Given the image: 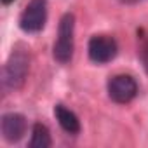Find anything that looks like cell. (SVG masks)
Instances as JSON below:
<instances>
[{
    "mask_svg": "<svg viewBox=\"0 0 148 148\" xmlns=\"http://www.w3.org/2000/svg\"><path fill=\"white\" fill-rule=\"evenodd\" d=\"M52 145V139H51V132L47 129V125L37 122L32 129V139L28 143L30 148H49Z\"/></svg>",
    "mask_w": 148,
    "mask_h": 148,
    "instance_id": "ba28073f",
    "label": "cell"
},
{
    "mask_svg": "<svg viewBox=\"0 0 148 148\" xmlns=\"http://www.w3.org/2000/svg\"><path fill=\"white\" fill-rule=\"evenodd\" d=\"M54 117H56L58 124L61 125V129L64 132H68V134H79L80 132V120H79V117L70 108H66L64 105H56L54 106Z\"/></svg>",
    "mask_w": 148,
    "mask_h": 148,
    "instance_id": "52a82bcc",
    "label": "cell"
},
{
    "mask_svg": "<svg viewBox=\"0 0 148 148\" xmlns=\"http://www.w3.org/2000/svg\"><path fill=\"white\" fill-rule=\"evenodd\" d=\"M122 2H125V4H136V2H139V0H122Z\"/></svg>",
    "mask_w": 148,
    "mask_h": 148,
    "instance_id": "30bf717a",
    "label": "cell"
},
{
    "mask_svg": "<svg viewBox=\"0 0 148 148\" xmlns=\"http://www.w3.org/2000/svg\"><path fill=\"white\" fill-rule=\"evenodd\" d=\"M2 2H4V4L7 5V4H11V2H14V0H2Z\"/></svg>",
    "mask_w": 148,
    "mask_h": 148,
    "instance_id": "8fae6325",
    "label": "cell"
},
{
    "mask_svg": "<svg viewBox=\"0 0 148 148\" xmlns=\"http://www.w3.org/2000/svg\"><path fill=\"white\" fill-rule=\"evenodd\" d=\"M75 51V16L71 12L63 14L58 26V38L52 47V56L58 63L68 64Z\"/></svg>",
    "mask_w": 148,
    "mask_h": 148,
    "instance_id": "7a4b0ae2",
    "label": "cell"
},
{
    "mask_svg": "<svg viewBox=\"0 0 148 148\" xmlns=\"http://www.w3.org/2000/svg\"><path fill=\"white\" fill-rule=\"evenodd\" d=\"M26 127H28V122L23 113L9 112V113H4L2 119H0V132H2V138L7 143H18L25 136Z\"/></svg>",
    "mask_w": 148,
    "mask_h": 148,
    "instance_id": "8992f818",
    "label": "cell"
},
{
    "mask_svg": "<svg viewBox=\"0 0 148 148\" xmlns=\"http://www.w3.org/2000/svg\"><path fill=\"white\" fill-rule=\"evenodd\" d=\"M106 91H108V96L112 101H115L119 105H127L138 96V82L131 75L120 73V75L110 77V80L106 84Z\"/></svg>",
    "mask_w": 148,
    "mask_h": 148,
    "instance_id": "277c9868",
    "label": "cell"
},
{
    "mask_svg": "<svg viewBox=\"0 0 148 148\" xmlns=\"http://www.w3.org/2000/svg\"><path fill=\"white\" fill-rule=\"evenodd\" d=\"M117 52H119V45H117L115 38H112L108 35H94V37H91V40L87 44L89 59L96 64H106V63L113 61Z\"/></svg>",
    "mask_w": 148,
    "mask_h": 148,
    "instance_id": "5b68a950",
    "label": "cell"
},
{
    "mask_svg": "<svg viewBox=\"0 0 148 148\" xmlns=\"http://www.w3.org/2000/svg\"><path fill=\"white\" fill-rule=\"evenodd\" d=\"M139 59H141V63H143V68H145V71L148 73V40L141 45V49H139Z\"/></svg>",
    "mask_w": 148,
    "mask_h": 148,
    "instance_id": "9c48e42d",
    "label": "cell"
},
{
    "mask_svg": "<svg viewBox=\"0 0 148 148\" xmlns=\"http://www.w3.org/2000/svg\"><path fill=\"white\" fill-rule=\"evenodd\" d=\"M47 23V0H30L19 16V28L25 33H38Z\"/></svg>",
    "mask_w": 148,
    "mask_h": 148,
    "instance_id": "3957f363",
    "label": "cell"
},
{
    "mask_svg": "<svg viewBox=\"0 0 148 148\" xmlns=\"http://www.w3.org/2000/svg\"><path fill=\"white\" fill-rule=\"evenodd\" d=\"M30 71V54L23 47L12 49L9 54L5 64H4V73H2V86L5 91H18L25 86L26 77Z\"/></svg>",
    "mask_w": 148,
    "mask_h": 148,
    "instance_id": "6da1fadb",
    "label": "cell"
}]
</instances>
